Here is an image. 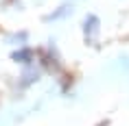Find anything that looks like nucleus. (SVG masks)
<instances>
[{
    "instance_id": "obj_1",
    "label": "nucleus",
    "mask_w": 129,
    "mask_h": 126,
    "mask_svg": "<svg viewBox=\"0 0 129 126\" xmlns=\"http://www.w3.org/2000/svg\"><path fill=\"white\" fill-rule=\"evenodd\" d=\"M99 33V18L96 15H88L85 22H83V35H85V39L92 41Z\"/></svg>"
},
{
    "instance_id": "obj_2",
    "label": "nucleus",
    "mask_w": 129,
    "mask_h": 126,
    "mask_svg": "<svg viewBox=\"0 0 129 126\" xmlns=\"http://www.w3.org/2000/svg\"><path fill=\"white\" fill-rule=\"evenodd\" d=\"M70 11H72V7H70V5L57 7L50 15H46V18H44V22H55V20H59V18H66V15H70Z\"/></svg>"
},
{
    "instance_id": "obj_3",
    "label": "nucleus",
    "mask_w": 129,
    "mask_h": 126,
    "mask_svg": "<svg viewBox=\"0 0 129 126\" xmlns=\"http://www.w3.org/2000/svg\"><path fill=\"white\" fill-rule=\"evenodd\" d=\"M11 59L18 61V63H31V59H33V50H31V48H22V50H15V52L11 54Z\"/></svg>"
},
{
    "instance_id": "obj_4",
    "label": "nucleus",
    "mask_w": 129,
    "mask_h": 126,
    "mask_svg": "<svg viewBox=\"0 0 129 126\" xmlns=\"http://www.w3.org/2000/svg\"><path fill=\"white\" fill-rule=\"evenodd\" d=\"M99 126H107V122H101V124H99Z\"/></svg>"
}]
</instances>
